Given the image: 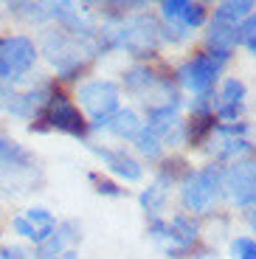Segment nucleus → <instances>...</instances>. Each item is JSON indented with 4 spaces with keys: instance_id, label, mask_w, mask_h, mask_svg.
<instances>
[{
    "instance_id": "12",
    "label": "nucleus",
    "mask_w": 256,
    "mask_h": 259,
    "mask_svg": "<svg viewBox=\"0 0 256 259\" xmlns=\"http://www.w3.org/2000/svg\"><path fill=\"white\" fill-rule=\"evenodd\" d=\"M160 12L169 20V26L178 31H192L205 23V6L203 3H189V0H166L160 3Z\"/></svg>"
},
{
    "instance_id": "19",
    "label": "nucleus",
    "mask_w": 256,
    "mask_h": 259,
    "mask_svg": "<svg viewBox=\"0 0 256 259\" xmlns=\"http://www.w3.org/2000/svg\"><path fill=\"white\" fill-rule=\"evenodd\" d=\"M31 163L34 158L20 144L0 138V169H23V166H31Z\"/></svg>"
},
{
    "instance_id": "29",
    "label": "nucleus",
    "mask_w": 256,
    "mask_h": 259,
    "mask_svg": "<svg viewBox=\"0 0 256 259\" xmlns=\"http://www.w3.org/2000/svg\"><path fill=\"white\" fill-rule=\"evenodd\" d=\"M248 217H250V226H253V228H256V206H253V208H250V214H248Z\"/></svg>"
},
{
    "instance_id": "20",
    "label": "nucleus",
    "mask_w": 256,
    "mask_h": 259,
    "mask_svg": "<svg viewBox=\"0 0 256 259\" xmlns=\"http://www.w3.org/2000/svg\"><path fill=\"white\" fill-rule=\"evenodd\" d=\"M144 124L138 121V116H135L133 110H118L113 118H110L107 130L110 133H115L118 138H135L138 133H141Z\"/></svg>"
},
{
    "instance_id": "14",
    "label": "nucleus",
    "mask_w": 256,
    "mask_h": 259,
    "mask_svg": "<svg viewBox=\"0 0 256 259\" xmlns=\"http://www.w3.org/2000/svg\"><path fill=\"white\" fill-rule=\"evenodd\" d=\"M242 107H245V84L239 79H225L220 93H217V107H214L217 118L234 124L237 116L242 113Z\"/></svg>"
},
{
    "instance_id": "16",
    "label": "nucleus",
    "mask_w": 256,
    "mask_h": 259,
    "mask_svg": "<svg viewBox=\"0 0 256 259\" xmlns=\"http://www.w3.org/2000/svg\"><path fill=\"white\" fill-rule=\"evenodd\" d=\"M48 9H51L54 17L62 20L73 34H79V37H90V34H93V17H90V12L84 6H73V3H54V6H48Z\"/></svg>"
},
{
    "instance_id": "4",
    "label": "nucleus",
    "mask_w": 256,
    "mask_h": 259,
    "mask_svg": "<svg viewBox=\"0 0 256 259\" xmlns=\"http://www.w3.org/2000/svg\"><path fill=\"white\" fill-rule=\"evenodd\" d=\"M225 62H228V54H220V51L197 54L194 59H189V62L180 65L178 79H180V84H186L192 93L205 96V93L211 91L214 79L220 76V71H223Z\"/></svg>"
},
{
    "instance_id": "8",
    "label": "nucleus",
    "mask_w": 256,
    "mask_h": 259,
    "mask_svg": "<svg viewBox=\"0 0 256 259\" xmlns=\"http://www.w3.org/2000/svg\"><path fill=\"white\" fill-rule=\"evenodd\" d=\"M245 136H248V124H223V127L211 130L208 149H211L217 158H225V161L242 158L250 149V144Z\"/></svg>"
},
{
    "instance_id": "5",
    "label": "nucleus",
    "mask_w": 256,
    "mask_h": 259,
    "mask_svg": "<svg viewBox=\"0 0 256 259\" xmlns=\"http://www.w3.org/2000/svg\"><path fill=\"white\" fill-rule=\"evenodd\" d=\"M220 189H223V172L217 166H205L197 169L183 181L180 189V197H183V206L192 208V211H205L214 200L220 197Z\"/></svg>"
},
{
    "instance_id": "22",
    "label": "nucleus",
    "mask_w": 256,
    "mask_h": 259,
    "mask_svg": "<svg viewBox=\"0 0 256 259\" xmlns=\"http://www.w3.org/2000/svg\"><path fill=\"white\" fill-rule=\"evenodd\" d=\"M208 42L214 46V51L228 54L237 42V28L225 26V23H211V31H208Z\"/></svg>"
},
{
    "instance_id": "25",
    "label": "nucleus",
    "mask_w": 256,
    "mask_h": 259,
    "mask_svg": "<svg viewBox=\"0 0 256 259\" xmlns=\"http://www.w3.org/2000/svg\"><path fill=\"white\" fill-rule=\"evenodd\" d=\"M211 130H214L211 127V116H208V113H203V116H197L192 124H189V141L197 144L200 138H203L205 133H211Z\"/></svg>"
},
{
    "instance_id": "27",
    "label": "nucleus",
    "mask_w": 256,
    "mask_h": 259,
    "mask_svg": "<svg viewBox=\"0 0 256 259\" xmlns=\"http://www.w3.org/2000/svg\"><path fill=\"white\" fill-rule=\"evenodd\" d=\"M3 259H31V253L23 251V248H3Z\"/></svg>"
},
{
    "instance_id": "15",
    "label": "nucleus",
    "mask_w": 256,
    "mask_h": 259,
    "mask_svg": "<svg viewBox=\"0 0 256 259\" xmlns=\"http://www.w3.org/2000/svg\"><path fill=\"white\" fill-rule=\"evenodd\" d=\"M93 152H96L99 158L104 161V166L113 172V175L124 178V181H138V178L144 175L141 163L135 161V158H130L124 149H110V147H93Z\"/></svg>"
},
{
    "instance_id": "26",
    "label": "nucleus",
    "mask_w": 256,
    "mask_h": 259,
    "mask_svg": "<svg viewBox=\"0 0 256 259\" xmlns=\"http://www.w3.org/2000/svg\"><path fill=\"white\" fill-rule=\"evenodd\" d=\"M90 181H93V186H96V192H102V194H110V197H121V189L115 186V183H110V181H104V178H99V175H90Z\"/></svg>"
},
{
    "instance_id": "6",
    "label": "nucleus",
    "mask_w": 256,
    "mask_h": 259,
    "mask_svg": "<svg viewBox=\"0 0 256 259\" xmlns=\"http://www.w3.org/2000/svg\"><path fill=\"white\" fill-rule=\"evenodd\" d=\"M34 59H37V48L28 37L12 34V37L0 39V79L3 82H14V79L26 76L34 68Z\"/></svg>"
},
{
    "instance_id": "3",
    "label": "nucleus",
    "mask_w": 256,
    "mask_h": 259,
    "mask_svg": "<svg viewBox=\"0 0 256 259\" xmlns=\"http://www.w3.org/2000/svg\"><path fill=\"white\" fill-rule=\"evenodd\" d=\"M79 102L90 113L93 127H107L110 118L121 110L118 107V88L110 79H93L79 88Z\"/></svg>"
},
{
    "instance_id": "13",
    "label": "nucleus",
    "mask_w": 256,
    "mask_h": 259,
    "mask_svg": "<svg viewBox=\"0 0 256 259\" xmlns=\"http://www.w3.org/2000/svg\"><path fill=\"white\" fill-rule=\"evenodd\" d=\"M12 228L20 234V237H28V240H48L54 231V217L51 211H45V208H28L26 214H20L12 220Z\"/></svg>"
},
{
    "instance_id": "1",
    "label": "nucleus",
    "mask_w": 256,
    "mask_h": 259,
    "mask_svg": "<svg viewBox=\"0 0 256 259\" xmlns=\"http://www.w3.org/2000/svg\"><path fill=\"white\" fill-rule=\"evenodd\" d=\"M107 48H124L133 57H152L160 46V28L155 17L138 14V17L121 20L118 26H107L102 31Z\"/></svg>"
},
{
    "instance_id": "9",
    "label": "nucleus",
    "mask_w": 256,
    "mask_h": 259,
    "mask_svg": "<svg viewBox=\"0 0 256 259\" xmlns=\"http://www.w3.org/2000/svg\"><path fill=\"white\" fill-rule=\"evenodd\" d=\"M45 121L51 124V127L62 130V133H71V136H79V138L88 133L84 116L79 113L76 104H73L71 99H65L62 93L48 99V104H45Z\"/></svg>"
},
{
    "instance_id": "11",
    "label": "nucleus",
    "mask_w": 256,
    "mask_h": 259,
    "mask_svg": "<svg viewBox=\"0 0 256 259\" xmlns=\"http://www.w3.org/2000/svg\"><path fill=\"white\" fill-rule=\"evenodd\" d=\"M152 231H155V237H163V240H166L169 253H180L194 242V237H197V223H194L192 217H186V214H178L172 223L155 220Z\"/></svg>"
},
{
    "instance_id": "2",
    "label": "nucleus",
    "mask_w": 256,
    "mask_h": 259,
    "mask_svg": "<svg viewBox=\"0 0 256 259\" xmlns=\"http://www.w3.org/2000/svg\"><path fill=\"white\" fill-rule=\"evenodd\" d=\"M96 51L99 48L90 42V37H79V34L68 31H51L45 37V57L62 76H73L76 71H82Z\"/></svg>"
},
{
    "instance_id": "7",
    "label": "nucleus",
    "mask_w": 256,
    "mask_h": 259,
    "mask_svg": "<svg viewBox=\"0 0 256 259\" xmlns=\"http://www.w3.org/2000/svg\"><path fill=\"white\" fill-rule=\"evenodd\" d=\"M183 138V121L175 118H147L141 133L135 136V147L147 158H158L163 147H172Z\"/></svg>"
},
{
    "instance_id": "23",
    "label": "nucleus",
    "mask_w": 256,
    "mask_h": 259,
    "mask_svg": "<svg viewBox=\"0 0 256 259\" xmlns=\"http://www.w3.org/2000/svg\"><path fill=\"white\" fill-rule=\"evenodd\" d=\"M237 42H242L250 54H256V12H250L248 17L239 23L237 28Z\"/></svg>"
},
{
    "instance_id": "24",
    "label": "nucleus",
    "mask_w": 256,
    "mask_h": 259,
    "mask_svg": "<svg viewBox=\"0 0 256 259\" xmlns=\"http://www.w3.org/2000/svg\"><path fill=\"white\" fill-rule=\"evenodd\" d=\"M231 259H256V240L237 237L231 242Z\"/></svg>"
},
{
    "instance_id": "28",
    "label": "nucleus",
    "mask_w": 256,
    "mask_h": 259,
    "mask_svg": "<svg viewBox=\"0 0 256 259\" xmlns=\"http://www.w3.org/2000/svg\"><path fill=\"white\" fill-rule=\"evenodd\" d=\"M54 259H76V253H73V251H65V253H59V256H54Z\"/></svg>"
},
{
    "instance_id": "10",
    "label": "nucleus",
    "mask_w": 256,
    "mask_h": 259,
    "mask_svg": "<svg viewBox=\"0 0 256 259\" xmlns=\"http://www.w3.org/2000/svg\"><path fill=\"white\" fill-rule=\"evenodd\" d=\"M223 186L237 206H250L256 200V163H237L223 172Z\"/></svg>"
},
{
    "instance_id": "21",
    "label": "nucleus",
    "mask_w": 256,
    "mask_h": 259,
    "mask_svg": "<svg viewBox=\"0 0 256 259\" xmlns=\"http://www.w3.org/2000/svg\"><path fill=\"white\" fill-rule=\"evenodd\" d=\"M166 194H169V178H158V181H155L152 186L141 194L144 211L160 214V211H163V200H166Z\"/></svg>"
},
{
    "instance_id": "18",
    "label": "nucleus",
    "mask_w": 256,
    "mask_h": 259,
    "mask_svg": "<svg viewBox=\"0 0 256 259\" xmlns=\"http://www.w3.org/2000/svg\"><path fill=\"white\" fill-rule=\"evenodd\" d=\"M253 12V3L250 0H228V3H220L217 12H214V23H225V26L239 28L248 14Z\"/></svg>"
},
{
    "instance_id": "17",
    "label": "nucleus",
    "mask_w": 256,
    "mask_h": 259,
    "mask_svg": "<svg viewBox=\"0 0 256 259\" xmlns=\"http://www.w3.org/2000/svg\"><path fill=\"white\" fill-rule=\"evenodd\" d=\"M73 240H79V226H76V223H62L57 231H51L48 240L39 242V256H42V259H54V256H59V253L71 251L68 245H71Z\"/></svg>"
}]
</instances>
